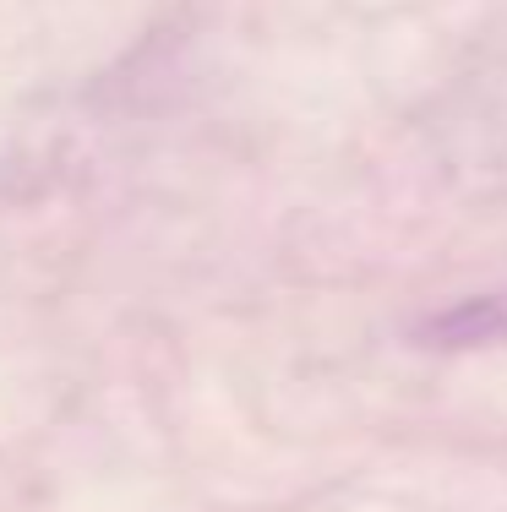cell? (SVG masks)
<instances>
[{"instance_id":"cell-1","label":"cell","mask_w":507,"mask_h":512,"mask_svg":"<svg viewBox=\"0 0 507 512\" xmlns=\"http://www.w3.org/2000/svg\"><path fill=\"white\" fill-rule=\"evenodd\" d=\"M431 333L448 338V344H491V338H507V295L464 300L442 322H431Z\"/></svg>"}]
</instances>
